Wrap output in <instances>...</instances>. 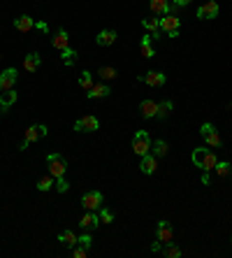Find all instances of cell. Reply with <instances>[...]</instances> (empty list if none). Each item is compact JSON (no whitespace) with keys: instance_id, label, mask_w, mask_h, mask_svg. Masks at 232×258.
Returning <instances> with one entry per match:
<instances>
[{"instance_id":"cell-3","label":"cell","mask_w":232,"mask_h":258,"mask_svg":"<svg viewBox=\"0 0 232 258\" xmlns=\"http://www.w3.org/2000/svg\"><path fill=\"white\" fill-rule=\"evenodd\" d=\"M133 151L137 154L139 158L151 151V135H149L147 130H137L135 133V138H133Z\"/></svg>"},{"instance_id":"cell-8","label":"cell","mask_w":232,"mask_h":258,"mask_svg":"<svg viewBox=\"0 0 232 258\" xmlns=\"http://www.w3.org/2000/svg\"><path fill=\"white\" fill-rule=\"evenodd\" d=\"M17 79H19V70H17V68H7V70H2V72H0V93L14 88Z\"/></svg>"},{"instance_id":"cell-13","label":"cell","mask_w":232,"mask_h":258,"mask_svg":"<svg viewBox=\"0 0 232 258\" xmlns=\"http://www.w3.org/2000/svg\"><path fill=\"white\" fill-rule=\"evenodd\" d=\"M19 100V93L10 88V91H2V96H0V114H7V109L14 105Z\"/></svg>"},{"instance_id":"cell-7","label":"cell","mask_w":232,"mask_h":258,"mask_svg":"<svg viewBox=\"0 0 232 258\" xmlns=\"http://www.w3.org/2000/svg\"><path fill=\"white\" fill-rule=\"evenodd\" d=\"M98 128H100V121H98V117H93V114H84L82 119L74 121V130H77V133H95Z\"/></svg>"},{"instance_id":"cell-24","label":"cell","mask_w":232,"mask_h":258,"mask_svg":"<svg viewBox=\"0 0 232 258\" xmlns=\"http://www.w3.org/2000/svg\"><path fill=\"white\" fill-rule=\"evenodd\" d=\"M151 40H153V37H151V35H144V37H142V42H139V52H142V56H144V58H153V56H156V52H153V44H151Z\"/></svg>"},{"instance_id":"cell-17","label":"cell","mask_w":232,"mask_h":258,"mask_svg":"<svg viewBox=\"0 0 232 258\" xmlns=\"http://www.w3.org/2000/svg\"><path fill=\"white\" fill-rule=\"evenodd\" d=\"M116 31H100L98 33V37H95V42H98V47H112V44H116Z\"/></svg>"},{"instance_id":"cell-6","label":"cell","mask_w":232,"mask_h":258,"mask_svg":"<svg viewBox=\"0 0 232 258\" xmlns=\"http://www.w3.org/2000/svg\"><path fill=\"white\" fill-rule=\"evenodd\" d=\"M200 135L204 138V142H207V147H221L223 140H221V135H218V130L214 128V123H202L200 126Z\"/></svg>"},{"instance_id":"cell-4","label":"cell","mask_w":232,"mask_h":258,"mask_svg":"<svg viewBox=\"0 0 232 258\" xmlns=\"http://www.w3.org/2000/svg\"><path fill=\"white\" fill-rule=\"evenodd\" d=\"M42 138H47V126L44 123H35V126H31V128L26 130V138H23L21 142V147L19 149H28L33 142H37V140H42Z\"/></svg>"},{"instance_id":"cell-5","label":"cell","mask_w":232,"mask_h":258,"mask_svg":"<svg viewBox=\"0 0 232 258\" xmlns=\"http://www.w3.org/2000/svg\"><path fill=\"white\" fill-rule=\"evenodd\" d=\"M102 200H105V195L100 193V191H86L82 195V207H84L86 212H98L102 207Z\"/></svg>"},{"instance_id":"cell-32","label":"cell","mask_w":232,"mask_h":258,"mask_svg":"<svg viewBox=\"0 0 232 258\" xmlns=\"http://www.w3.org/2000/svg\"><path fill=\"white\" fill-rule=\"evenodd\" d=\"M163 254H165V256H167V258H181V256H183V251H181L179 247H174L172 242L163 247Z\"/></svg>"},{"instance_id":"cell-36","label":"cell","mask_w":232,"mask_h":258,"mask_svg":"<svg viewBox=\"0 0 232 258\" xmlns=\"http://www.w3.org/2000/svg\"><path fill=\"white\" fill-rule=\"evenodd\" d=\"M77 244H79V247H84V249H91V244H93V237L86 233V235L79 237V242H77Z\"/></svg>"},{"instance_id":"cell-29","label":"cell","mask_w":232,"mask_h":258,"mask_svg":"<svg viewBox=\"0 0 232 258\" xmlns=\"http://www.w3.org/2000/svg\"><path fill=\"white\" fill-rule=\"evenodd\" d=\"M98 77H100V79H116V77H118V70L112 68V65H102V68H98Z\"/></svg>"},{"instance_id":"cell-41","label":"cell","mask_w":232,"mask_h":258,"mask_svg":"<svg viewBox=\"0 0 232 258\" xmlns=\"http://www.w3.org/2000/svg\"><path fill=\"white\" fill-rule=\"evenodd\" d=\"M230 244H232V240H230Z\"/></svg>"},{"instance_id":"cell-9","label":"cell","mask_w":232,"mask_h":258,"mask_svg":"<svg viewBox=\"0 0 232 258\" xmlns=\"http://www.w3.org/2000/svg\"><path fill=\"white\" fill-rule=\"evenodd\" d=\"M218 10H221V7H218V2H216V0H209V2H204V5L198 7V14H195V17H198L200 21L216 19V17H218Z\"/></svg>"},{"instance_id":"cell-16","label":"cell","mask_w":232,"mask_h":258,"mask_svg":"<svg viewBox=\"0 0 232 258\" xmlns=\"http://www.w3.org/2000/svg\"><path fill=\"white\" fill-rule=\"evenodd\" d=\"M79 226L84 228V230H95V228L100 226V216H98V212H86L82 219H79Z\"/></svg>"},{"instance_id":"cell-1","label":"cell","mask_w":232,"mask_h":258,"mask_svg":"<svg viewBox=\"0 0 232 258\" xmlns=\"http://www.w3.org/2000/svg\"><path fill=\"white\" fill-rule=\"evenodd\" d=\"M190 161H193V165H195V168L209 172V170H214V168H216L218 158H216V154H214V151H209L207 147H198V149H193V154H190Z\"/></svg>"},{"instance_id":"cell-14","label":"cell","mask_w":232,"mask_h":258,"mask_svg":"<svg viewBox=\"0 0 232 258\" xmlns=\"http://www.w3.org/2000/svg\"><path fill=\"white\" fill-rule=\"evenodd\" d=\"M51 44H53V49H61V52L70 49V35H67V31H65V28H61V31L53 33Z\"/></svg>"},{"instance_id":"cell-38","label":"cell","mask_w":232,"mask_h":258,"mask_svg":"<svg viewBox=\"0 0 232 258\" xmlns=\"http://www.w3.org/2000/svg\"><path fill=\"white\" fill-rule=\"evenodd\" d=\"M35 28H37L40 33H49V26H47L44 21H35Z\"/></svg>"},{"instance_id":"cell-31","label":"cell","mask_w":232,"mask_h":258,"mask_svg":"<svg viewBox=\"0 0 232 258\" xmlns=\"http://www.w3.org/2000/svg\"><path fill=\"white\" fill-rule=\"evenodd\" d=\"M214 170H216V174H218V177H228V174H232V165L228 161H218Z\"/></svg>"},{"instance_id":"cell-30","label":"cell","mask_w":232,"mask_h":258,"mask_svg":"<svg viewBox=\"0 0 232 258\" xmlns=\"http://www.w3.org/2000/svg\"><path fill=\"white\" fill-rule=\"evenodd\" d=\"M53 184H56V179H53L51 174H44L42 179L37 182V191H40V193H47L49 189H53Z\"/></svg>"},{"instance_id":"cell-21","label":"cell","mask_w":232,"mask_h":258,"mask_svg":"<svg viewBox=\"0 0 232 258\" xmlns=\"http://www.w3.org/2000/svg\"><path fill=\"white\" fill-rule=\"evenodd\" d=\"M40 65H42V56L37 54V52H31V54L23 58V70H28V72H35Z\"/></svg>"},{"instance_id":"cell-28","label":"cell","mask_w":232,"mask_h":258,"mask_svg":"<svg viewBox=\"0 0 232 258\" xmlns=\"http://www.w3.org/2000/svg\"><path fill=\"white\" fill-rule=\"evenodd\" d=\"M93 72L91 70H84L82 75H79V88H84V91H91V86H93Z\"/></svg>"},{"instance_id":"cell-35","label":"cell","mask_w":232,"mask_h":258,"mask_svg":"<svg viewBox=\"0 0 232 258\" xmlns=\"http://www.w3.org/2000/svg\"><path fill=\"white\" fill-rule=\"evenodd\" d=\"M61 56H63L65 65H72V63H74V56H77V52H74V49H65V52H61Z\"/></svg>"},{"instance_id":"cell-18","label":"cell","mask_w":232,"mask_h":258,"mask_svg":"<svg viewBox=\"0 0 232 258\" xmlns=\"http://www.w3.org/2000/svg\"><path fill=\"white\" fill-rule=\"evenodd\" d=\"M160 31L172 33V31H179V17L177 14H165L160 19Z\"/></svg>"},{"instance_id":"cell-37","label":"cell","mask_w":232,"mask_h":258,"mask_svg":"<svg viewBox=\"0 0 232 258\" xmlns=\"http://www.w3.org/2000/svg\"><path fill=\"white\" fill-rule=\"evenodd\" d=\"M72 256L74 258H86V256H88V249H84V247H79V244H77V247H72Z\"/></svg>"},{"instance_id":"cell-39","label":"cell","mask_w":232,"mask_h":258,"mask_svg":"<svg viewBox=\"0 0 232 258\" xmlns=\"http://www.w3.org/2000/svg\"><path fill=\"white\" fill-rule=\"evenodd\" d=\"M151 251H153V254H158V251H163V242H160V240H156V242L151 244Z\"/></svg>"},{"instance_id":"cell-27","label":"cell","mask_w":232,"mask_h":258,"mask_svg":"<svg viewBox=\"0 0 232 258\" xmlns=\"http://www.w3.org/2000/svg\"><path fill=\"white\" fill-rule=\"evenodd\" d=\"M172 112H174V103H172V100H163V103H158V112H156V119H167Z\"/></svg>"},{"instance_id":"cell-15","label":"cell","mask_w":232,"mask_h":258,"mask_svg":"<svg viewBox=\"0 0 232 258\" xmlns=\"http://www.w3.org/2000/svg\"><path fill=\"white\" fill-rule=\"evenodd\" d=\"M112 93V86L109 84H102V82H98V84L91 86V91L86 93V96L91 98V100H102V98H107Z\"/></svg>"},{"instance_id":"cell-23","label":"cell","mask_w":232,"mask_h":258,"mask_svg":"<svg viewBox=\"0 0 232 258\" xmlns=\"http://www.w3.org/2000/svg\"><path fill=\"white\" fill-rule=\"evenodd\" d=\"M139 112H142L144 119H153L156 112H158V103H153V100H142V103H139Z\"/></svg>"},{"instance_id":"cell-22","label":"cell","mask_w":232,"mask_h":258,"mask_svg":"<svg viewBox=\"0 0 232 258\" xmlns=\"http://www.w3.org/2000/svg\"><path fill=\"white\" fill-rule=\"evenodd\" d=\"M14 28L19 33H28L35 28V19H31L28 14H23V17H19V19H14Z\"/></svg>"},{"instance_id":"cell-10","label":"cell","mask_w":232,"mask_h":258,"mask_svg":"<svg viewBox=\"0 0 232 258\" xmlns=\"http://www.w3.org/2000/svg\"><path fill=\"white\" fill-rule=\"evenodd\" d=\"M149 7L153 14H160V17H165V14H177L179 7H174L169 0H149Z\"/></svg>"},{"instance_id":"cell-40","label":"cell","mask_w":232,"mask_h":258,"mask_svg":"<svg viewBox=\"0 0 232 258\" xmlns=\"http://www.w3.org/2000/svg\"><path fill=\"white\" fill-rule=\"evenodd\" d=\"M190 2H193V0H174V2H172V5H174V7H186V5H190Z\"/></svg>"},{"instance_id":"cell-19","label":"cell","mask_w":232,"mask_h":258,"mask_svg":"<svg viewBox=\"0 0 232 258\" xmlns=\"http://www.w3.org/2000/svg\"><path fill=\"white\" fill-rule=\"evenodd\" d=\"M139 168H142V172L144 174H153L156 172V168H158V163H156V156L149 151V154H144L142 156V163H139Z\"/></svg>"},{"instance_id":"cell-12","label":"cell","mask_w":232,"mask_h":258,"mask_svg":"<svg viewBox=\"0 0 232 258\" xmlns=\"http://www.w3.org/2000/svg\"><path fill=\"white\" fill-rule=\"evenodd\" d=\"M139 82H144V84H149V86H165L167 77L163 75V72L149 70V72H144V75H139Z\"/></svg>"},{"instance_id":"cell-11","label":"cell","mask_w":232,"mask_h":258,"mask_svg":"<svg viewBox=\"0 0 232 258\" xmlns=\"http://www.w3.org/2000/svg\"><path fill=\"white\" fill-rule=\"evenodd\" d=\"M156 240L163 242V247L172 242V224H169L167 219H160L158 226H156Z\"/></svg>"},{"instance_id":"cell-20","label":"cell","mask_w":232,"mask_h":258,"mask_svg":"<svg viewBox=\"0 0 232 258\" xmlns=\"http://www.w3.org/2000/svg\"><path fill=\"white\" fill-rule=\"evenodd\" d=\"M142 26H144V31L153 37V40H160V19H153V17H149V19H144L142 21Z\"/></svg>"},{"instance_id":"cell-34","label":"cell","mask_w":232,"mask_h":258,"mask_svg":"<svg viewBox=\"0 0 232 258\" xmlns=\"http://www.w3.org/2000/svg\"><path fill=\"white\" fill-rule=\"evenodd\" d=\"M53 189H56L58 193H67V191H70V182H67L65 177H58L56 184H53Z\"/></svg>"},{"instance_id":"cell-33","label":"cell","mask_w":232,"mask_h":258,"mask_svg":"<svg viewBox=\"0 0 232 258\" xmlns=\"http://www.w3.org/2000/svg\"><path fill=\"white\" fill-rule=\"evenodd\" d=\"M98 216H100V224H112V221H114L112 209H107V207H100V209H98Z\"/></svg>"},{"instance_id":"cell-25","label":"cell","mask_w":232,"mask_h":258,"mask_svg":"<svg viewBox=\"0 0 232 258\" xmlns=\"http://www.w3.org/2000/svg\"><path fill=\"white\" fill-rule=\"evenodd\" d=\"M58 242H63L65 247H77V242H79V237L74 235L72 230H61V233H58Z\"/></svg>"},{"instance_id":"cell-26","label":"cell","mask_w":232,"mask_h":258,"mask_svg":"<svg viewBox=\"0 0 232 258\" xmlns=\"http://www.w3.org/2000/svg\"><path fill=\"white\" fill-rule=\"evenodd\" d=\"M151 154H153V156H156V158H165V156H167V151H169V144L165 140H156L153 142V144H151Z\"/></svg>"},{"instance_id":"cell-2","label":"cell","mask_w":232,"mask_h":258,"mask_svg":"<svg viewBox=\"0 0 232 258\" xmlns=\"http://www.w3.org/2000/svg\"><path fill=\"white\" fill-rule=\"evenodd\" d=\"M47 168H49V174H51L53 179H58V177H65L67 161H65L61 154H49L47 156Z\"/></svg>"}]
</instances>
